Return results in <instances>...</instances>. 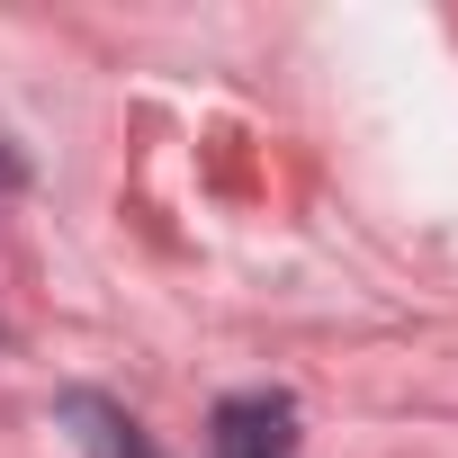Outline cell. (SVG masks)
Returning a JSON list of instances; mask_svg holds the SVG:
<instances>
[{
	"mask_svg": "<svg viewBox=\"0 0 458 458\" xmlns=\"http://www.w3.org/2000/svg\"><path fill=\"white\" fill-rule=\"evenodd\" d=\"M207 458H297V404L279 386L225 395L216 422H207Z\"/></svg>",
	"mask_w": 458,
	"mask_h": 458,
	"instance_id": "obj_1",
	"label": "cell"
},
{
	"mask_svg": "<svg viewBox=\"0 0 458 458\" xmlns=\"http://www.w3.org/2000/svg\"><path fill=\"white\" fill-rule=\"evenodd\" d=\"M64 422H72V440H81V458H162V449L144 440V422H135L126 404H108V395H90V386H72V395H64Z\"/></svg>",
	"mask_w": 458,
	"mask_h": 458,
	"instance_id": "obj_2",
	"label": "cell"
}]
</instances>
